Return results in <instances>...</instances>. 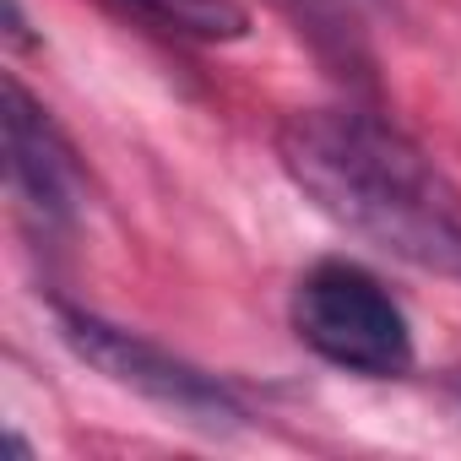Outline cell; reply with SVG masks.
Segmentation results:
<instances>
[{"instance_id":"6da1fadb","label":"cell","mask_w":461,"mask_h":461,"mask_svg":"<svg viewBox=\"0 0 461 461\" xmlns=\"http://www.w3.org/2000/svg\"><path fill=\"white\" fill-rule=\"evenodd\" d=\"M277 158L337 228L461 283V190L412 136L369 109H299L277 125Z\"/></svg>"},{"instance_id":"7a4b0ae2","label":"cell","mask_w":461,"mask_h":461,"mask_svg":"<svg viewBox=\"0 0 461 461\" xmlns=\"http://www.w3.org/2000/svg\"><path fill=\"white\" fill-rule=\"evenodd\" d=\"M288 315H294L299 342L348 375L396 380L412 369V326L402 304L375 272L353 261H315L294 283Z\"/></svg>"},{"instance_id":"3957f363","label":"cell","mask_w":461,"mask_h":461,"mask_svg":"<svg viewBox=\"0 0 461 461\" xmlns=\"http://www.w3.org/2000/svg\"><path fill=\"white\" fill-rule=\"evenodd\" d=\"M55 321H60L66 348L87 369H98L104 380H114V385H125V391L179 412L185 423H201V429H240L245 423V407L234 391L217 375L174 358L163 342H147L141 331H125L93 310H77V304H55Z\"/></svg>"},{"instance_id":"277c9868","label":"cell","mask_w":461,"mask_h":461,"mask_svg":"<svg viewBox=\"0 0 461 461\" xmlns=\"http://www.w3.org/2000/svg\"><path fill=\"white\" fill-rule=\"evenodd\" d=\"M0 125H6L12 195L23 201V212L44 234H66L87 201V174L77 163V147L66 141V131L50 120V109L17 77H6V87H0Z\"/></svg>"},{"instance_id":"5b68a950","label":"cell","mask_w":461,"mask_h":461,"mask_svg":"<svg viewBox=\"0 0 461 461\" xmlns=\"http://www.w3.org/2000/svg\"><path fill=\"white\" fill-rule=\"evenodd\" d=\"M125 17L174 33V39H195V44H234L250 33V12L240 0H109Z\"/></svg>"},{"instance_id":"8992f818","label":"cell","mask_w":461,"mask_h":461,"mask_svg":"<svg viewBox=\"0 0 461 461\" xmlns=\"http://www.w3.org/2000/svg\"><path fill=\"white\" fill-rule=\"evenodd\" d=\"M277 6L299 23V33H310V44L321 55H337L342 66L364 60V17H358V0H277Z\"/></svg>"},{"instance_id":"52a82bcc","label":"cell","mask_w":461,"mask_h":461,"mask_svg":"<svg viewBox=\"0 0 461 461\" xmlns=\"http://www.w3.org/2000/svg\"><path fill=\"white\" fill-rule=\"evenodd\" d=\"M6 39L28 44V23H23V0H6Z\"/></svg>"}]
</instances>
